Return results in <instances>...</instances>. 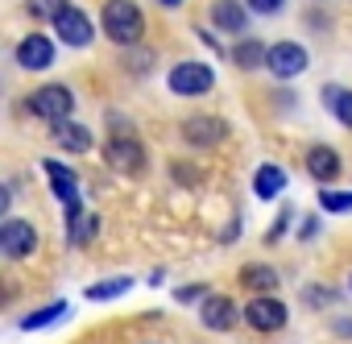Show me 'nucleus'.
Instances as JSON below:
<instances>
[{
  "label": "nucleus",
  "instance_id": "31",
  "mask_svg": "<svg viewBox=\"0 0 352 344\" xmlns=\"http://www.w3.org/2000/svg\"><path fill=\"white\" fill-rule=\"evenodd\" d=\"M348 286H352V282H348Z\"/></svg>",
  "mask_w": 352,
  "mask_h": 344
},
{
  "label": "nucleus",
  "instance_id": "22",
  "mask_svg": "<svg viewBox=\"0 0 352 344\" xmlns=\"http://www.w3.org/2000/svg\"><path fill=\"white\" fill-rule=\"evenodd\" d=\"M25 9H30L38 21H58L71 5H67V0H25Z\"/></svg>",
  "mask_w": 352,
  "mask_h": 344
},
{
  "label": "nucleus",
  "instance_id": "13",
  "mask_svg": "<svg viewBox=\"0 0 352 344\" xmlns=\"http://www.w3.org/2000/svg\"><path fill=\"white\" fill-rule=\"evenodd\" d=\"M340 170H344V162H340V153L331 145H311L307 149V175L315 183H336Z\"/></svg>",
  "mask_w": 352,
  "mask_h": 344
},
{
  "label": "nucleus",
  "instance_id": "29",
  "mask_svg": "<svg viewBox=\"0 0 352 344\" xmlns=\"http://www.w3.org/2000/svg\"><path fill=\"white\" fill-rule=\"evenodd\" d=\"M336 332H340V336H352V319H340V323H336Z\"/></svg>",
  "mask_w": 352,
  "mask_h": 344
},
{
  "label": "nucleus",
  "instance_id": "2",
  "mask_svg": "<svg viewBox=\"0 0 352 344\" xmlns=\"http://www.w3.org/2000/svg\"><path fill=\"white\" fill-rule=\"evenodd\" d=\"M30 112H34L38 120H50V125L71 120V112H75V96H71L67 83H46V87H38V92L30 96Z\"/></svg>",
  "mask_w": 352,
  "mask_h": 344
},
{
  "label": "nucleus",
  "instance_id": "15",
  "mask_svg": "<svg viewBox=\"0 0 352 344\" xmlns=\"http://www.w3.org/2000/svg\"><path fill=\"white\" fill-rule=\"evenodd\" d=\"M241 290H253V299H270V290H278V270L274 266H245Z\"/></svg>",
  "mask_w": 352,
  "mask_h": 344
},
{
  "label": "nucleus",
  "instance_id": "18",
  "mask_svg": "<svg viewBox=\"0 0 352 344\" xmlns=\"http://www.w3.org/2000/svg\"><path fill=\"white\" fill-rule=\"evenodd\" d=\"M232 63H236L241 71L265 67V63H270V46H265V42H253V38H249V42H236V46H232Z\"/></svg>",
  "mask_w": 352,
  "mask_h": 344
},
{
  "label": "nucleus",
  "instance_id": "7",
  "mask_svg": "<svg viewBox=\"0 0 352 344\" xmlns=\"http://www.w3.org/2000/svg\"><path fill=\"white\" fill-rule=\"evenodd\" d=\"M54 30H58V42H63V46H71V50H83V46H91V38H96L91 17H87L83 9H75V5L54 21Z\"/></svg>",
  "mask_w": 352,
  "mask_h": 344
},
{
  "label": "nucleus",
  "instance_id": "5",
  "mask_svg": "<svg viewBox=\"0 0 352 344\" xmlns=\"http://www.w3.org/2000/svg\"><path fill=\"white\" fill-rule=\"evenodd\" d=\"M38 249V228L30 220H5L0 224V253L21 261V257H34Z\"/></svg>",
  "mask_w": 352,
  "mask_h": 344
},
{
  "label": "nucleus",
  "instance_id": "27",
  "mask_svg": "<svg viewBox=\"0 0 352 344\" xmlns=\"http://www.w3.org/2000/svg\"><path fill=\"white\" fill-rule=\"evenodd\" d=\"M286 224H290V212H282V216H278V224L270 228V241H278V237L286 233Z\"/></svg>",
  "mask_w": 352,
  "mask_h": 344
},
{
  "label": "nucleus",
  "instance_id": "12",
  "mask_svg": "<svg viewBox=\"0 0 352 344\" xmlns=\"http://www.w3.org/2000/svg\"><path fill=\"white\" fill-rule=\"evenodd\" d=\"M17 63H21L25 71H46V67L54 63V42H50L46 34L21 38V42H17Z\"/></svg>",
  "mask_w": 352,
  "mask_h": 344
},
{
  "label": "nucleus",
  "instance_id": "16",
  "mask_svg": "<svg viewBox=\"0 0 352 344\" xmlns=\"http://www.w3.org/2000/svg\"><path fill=\"white\" fill-rule=\"evenodd\" d=\"M282 187H286V170H282V166H274V162L257 166V175H253V191H257V200H278Z\"/></svg>",
  "mask_w": 352,
  "mask_h": 344
},
{
  "label": "nucleus",
  "instance_id": "10",
  "mask_svg": "<svg viewBox=\"0 0 352 344\" xmlns=\"http://www.w3.org/2000/svg\"><path fill=\"white\" fill-rule=\"evenodd\" d=\"M183 137H187L191 145L208 149V145H220V141L228 137V125H224L220 116H187V120H183Z\"/></svg>",
  "mask_w": 352,
  "mask_h": 344
},
{
  "label": "nucleus",
  "instance_id": "1",
  "mask_svg": "<svg viewBox=\"0 0 352 344\" xmlns=\"http://www.w3.org/2000/svg\"><path fill=\"white\" fill-rule=\"evenodd\" d=\"M100 25L116 46H137L141 34H145V13L133 5V0H108L104 13H100Z\"/></svg>",
  "mask_w": 352,
  "mask_h": 344
},
{
  "label": "nucleus",
  "instance_id": "9",
  "mask_svg": "<svg viewBox=\"0 0 352 344\" xmlns=\"http://www.w3.org/2000/svg\"><path fill=\"white\" fill-rule=\"evenodd\" d=\"M199 319H204V327H212V332H228V327H236V319H245V311H241L228 294H208L204 307H199Z\"/></svg>",
  "mask_w": 352,
  "mask_h": 344
},
{
  "label": "nucleus",
  "instance_id": "4",
  "mask_svg": "<svg viewBox=\"0 0 352 344\" xmlns=\"http://www.w3.org/2000/svg\"><path fill=\"white\" fill-rule=\"evenodd\" d=\"M216 87V71L208 63H174L170 67V92L174 96H208Z\"/></svg>",
  "mask_w": 352,
  "mask_h": 344
},
{
  "label": "nucleus",
  "instance_id": "24",
  "mask_svg": "<svg viewBox=\"0 0 352 344\" xmlns=\"http://www.w3.org/2000/svg\"><path fill=\"white\" fill-rule=\"evenodd\" d=\"M319 208L323 212H352V191H319Z\"/></svg>",
  "mask_w": 352,
  "mask_h": 344
},
{
  "label": "nucleus",
  "instance_id": "11",
  "mask_svg": "<svg viewBox=\"0 0 352 344\" xmlns=\"http://www.w3.org/2000/svg\"><path fill=\"white\" fill-rule=\"evenodd\" d=\"M212 25L220 34L241 38L249 30V5H241V0H216V5H212Z\"/></svg>",
  "mask_w": 352,
  "mask_h": 344
},
{
  "label": "nucleus",
  "instance_id": "30",
  "mask_svg": "<svg viewBox=\"0 0 352 344\" xmlns=\"http://www.w3.org/2000/svg\"><path fill=\"white\" fill-rule=\"evenodd\" d=\"M157 5H166V9H179V5H183V0H157Z\"/></svg>",
  "mask_w": 352,
  "mask_h": 344
},
{
  "label": "nucleus",
  "instance_id": "26",
  "mask_svg": "<svg viewBox=\"0 0 352 344\" xmlns=\"http://www.w3.org/2000/svg\"><path fill=\"white\" fill-rule=\"evenodd\" d=\"M204 290H208V286H195V282H191V286H183V290H174V294H179V303H195V299H208Z\"/></svg>",
  "mask_w": 352,
  "mask_h": 344
},
{
  "label": "nucleus",
  "instance_id": "25",
  "mask_svg": "<svg viewBox=\"0 0 352 344\" xmlns=\"http://www.w3.org/2000/svg\"><path fill=\"white\" fill-rule=\"evenodd\" d=\"M245 5H249V13H257V17H274L286 0H245Z\"/></svg>",
  "mask_w": 352,
  "mask_h": 344
},
{
  "label": "nucleus",
  "instance_id": "8",
  "mask_svg": "<svg viewBox=\"0 0 352 344\" xmlns=\"http://www.w3.org/2000/svg\"><path fill=\"white\" fill-rule=\"evenodd\" d=\"M307 50L298 46V42H274L270 46V75H278V79H294V75H302L307 71Z\"/></svg>",
  "mask_w": 352,
  "mask_h": 344
},
{
  "label": "nucleus",
  "instance_id": "3",
  "mask_svg": "<svg viewBox=\"0 0 352 344\" xmlns=\"http://www.w3.org/2000/svg\"><path fill=\"white\" fill-rule=\"evenodd\" d=\"M104 158H108L112 170H120V175H141L145 170V145L133 133H124V129H116L104 141Z\"/></svg>",
  "mask_w": 352,
  "mask_h": 344
},
{
  "label": "nucleus",
  "instance_id": "17",
  "mask_svg": "<svg viewBox=\"0 0 352 344\" xmlns=\"http://www.w3.org/2000/svg\"><path fill=\"white\" fill-rule=\"evenodd\" d=\"M46 175H50V183H54L50 191H54L63 204L79 200V179H75V170H67L63 162H54V158H50V162H46Z\"/></svg>",
  "mask_w": 352,
  "mask_h": 344
},
{
  "label": "nucleus",
  "instance_id": "20",
  "mask_svg": "<svg viewBox=\"0 0 352 344\" xmlns=\"http://www.w3.org/2000/svg\"><path fill=\"white\" fill-rule=\"evenodd\" d=\"M124 290H133V278H104V282L87 286V299L91 303H108V299H120Z\"/></svg>",
  "mask_w": 352,
  "mask_h": 344
},
{
  "label": "nucleus",
  "instance_id": "19",
  "mask_svg": "<svg viewBox=\"0 0 352 344\" xmlns=\"http://www.w3.org/2000/svg\"><path fill=\"white\" fill-rule=\"evenodd\" d=\"M323 108H327L344 129H352V92H348V87H323Z\"/></svg>",
  "mask_w": 352,
  "mask_h": 344
},
{
  "label": "nucleus",
  "instance_id": "14",
  "mask_svg": "<svg viewBox=\"0 0 352 344\" xmlns=\"http://www.w3.org/2000/svg\"><path fill=\"white\" fill-rule=\"evenodd\" d=\"M50 137H54V145H63V149H71V153H87V149H91V133H87V125H79V120H58V125H50Z\"/></svg>",
  "mask_w": 352,
  "mask_h": 344
},
{
  "label": "nucleus",
  "instance_id": "6",
  "mask_svg": "<svg viewBox=\"0 0 352 344\" xmlns=\"http://www.w3.org/2000/svg\"><path fill=\"white\" fill-rule=\"evenodd\" d=\"M286 319H290V311H286V303L282 299H249V307H245V323L253 327V332H282L286 327Z\"/></svg>",
  "mask_w": 352,
  "mask_h": 344
},
{
  "label": "nucleus",
  "instance_id": "23",
  "mask_svg": "<svg viewBox=\"0 0 352 344\" xmlns=\"http://www.w3.org/2000/svg\"><path fill=\"white\" fill-rule=\"evenodd\" d=\"M100 233V216H79L71 228H67V237H71V245H87L91 237Z\"/></svg>",
  "mask_w": 352,
  "mask_h": 344
},
{
  "label": "nucleus",
  "instance_id": "21",
  "mask_svg": "<svg viewBox=\"0 0 352 344\" xmlns=\"http://www.w3.org/2000/svg\"><path fill=\"white\" fill-rule=\"evenodd\" d=\"M67 315V303H50V307H38V311H30L25 319H21V327L25 332H38V327H50L54 319H63Z\"/></svg>",
  "mask_w": 352,
  "mask_h": 344
},
{
  "label": "nucleus",
  "instance_id": "28",
  "mask_svg": "<svg viewBox=\"0 0 352 344\" xmlns=\"http://www.w3.org/2000/svg\"><path fill=\"white\" fill-rule=\"evenodd\" d=\"M315 233H319V220H315V216H307V220H302V233H298V237H302V241H311Z\"/></svg>",
  "mask_w": 352,
  "mask_h": 344
}]
</instances>
